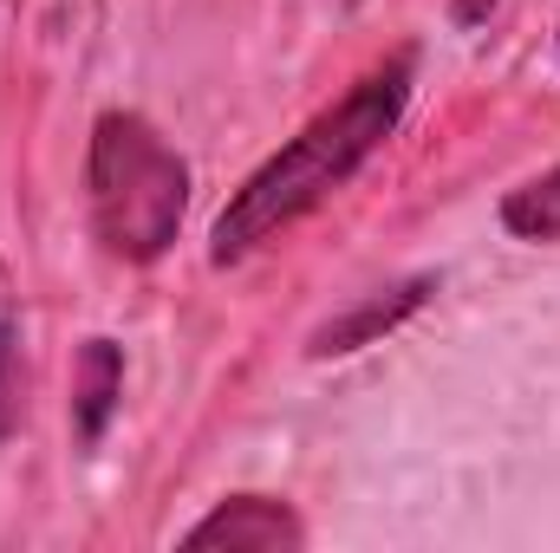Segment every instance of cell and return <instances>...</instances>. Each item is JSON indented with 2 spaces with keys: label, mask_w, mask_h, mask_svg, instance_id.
<instances>
[{
  "label": "cell",
  "mask_w": 560,
  "mask_h": 553,
  "mask_svg": "<svg viewBox=\"0 0 560 553\" xmlns=\"http://www.w3.org/2000/svg\"><path fill=\"white\" fill-rule=\"evenodd\" d=\"M20 430V332L0 319V443Z\"/></svg>",
  "instance_id": "obj_7"
},
{
  "label": "cell",
  "mask_w": 560,
  "mask_h": 553,
  "mask_svg": "<svg viewBox=\"0 0 560 553\" xmlns=\"http://www.w3.org/2000/svg\"><path fill=\"white\" fill-rule=\"evenodd\" d=\"M405 98H411V59H392L372 79H359L332 111H319L300 138L287 143V150H275L229 196V209L215 215V235H209V261L215 268L248 261L255 248L275 242L280 228H293L300 215H313L332 189H346L359 176V163L398 131Z\"/></svg>",
  "instance_id": "obj_1"
},
{
  "label": "cell",
  "mask_w": 560,
  "mask_h": 553,
  "mask_svg": "<svg viewBox=\"0 0 560 553\" xmlns=\"http://www.w3.org/2000/svg\"><path fill=\"white\" fill-rule=\"evenodd\" d=\"M189 548H248V553H293L306 548V528L300 515L275 502V495H229L215 515H202L189 534Z\"/></svg>",
  "instance_id": "obj_3"
},
{
  "label": "cell",
  "mask_w": 560,
  "mask_h": 553,
  "mask_svg": "<svg viewBox=\"0 0 560 553\" xmlns=\"http://www.w3.org/2000/svg\"><path fill=\"white\" fill-rule=\"evenodd\" d=\"M92 235L112 261H156L189 209V163L138 111H105L85 156Z\"/></svg>",
  "instance_id": "obj_2"
},
{
  "label": "cell",
  "mask_w": 560,
  "mask_h": 553,
  "mask_svg": "<svg viewBox=\"0 0 560 553\" xmlns=\"http://www.w3.org/2000/svg\"><path fill=\"white\" fill-rule=\"evenodd\" d=\"M502 228L522 235V242H560V169L535 176V183H522V189H509V202H502Z\"/></svg>",
  "instance_id": "obj_6"
},
{
  "label": "cell",
  "mask_w": 560,
  "mask_h": 553,
  "mask_svg": "<svg viewBox=\"0 0 560 553\" xmlns=\"http://www.w3.org/2000/svg\"><path fill=\"white\" fill-rule=\"evenodd\" d=\"M118 391H125V352L112 339H85L79 365H72V436L85 449L105 436V423L118 411Z\"/></svg>",
  "instance_id": "obj_5"
},
{
  "label": "cell",
  "mask_w": 560,
  "mask_h": 553,
  "mask_svg": "<svg viewBox=\"0 0 560 553\" xmlns=\"http://www.w3.org/2000/svg\"><path fill=\"white\" fill-rule=\"evenodd\" d=\"M436 293V280L418 274L405 280V286H385V293H372V299H359L352 313H339V319H326L319 332H313V358H346V352H359V345H372V339H385L392 326H405L411 313H418L423 299Z\"/></svg>",
  "instance_id": "obj_4"
}]
</instances>
